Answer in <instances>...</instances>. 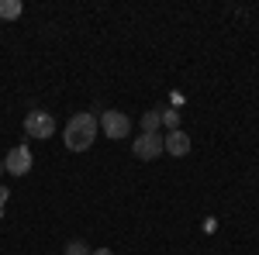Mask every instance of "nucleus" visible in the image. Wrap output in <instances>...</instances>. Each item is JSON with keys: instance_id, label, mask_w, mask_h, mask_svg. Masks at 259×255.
Instances as JSON below:
<instances>
[{"instance_id": "1", "label": "nucleus", "mask_w": 259, "mask_h": 255, "mask_svg": "<svg viewBox=\"0 0 259 255\" xmlns=\"http://www.w3.org/2000/svg\"><path fill=\"white\" fill-rule=\"evenodd\" d=\"M97 131H100L97 118H94L90 111H80V114H73V118L66 121V128H62V141H66L69 152H87V148L97 141Z\"/></svg>"}, {"instance_id": "2", "label": "nucleus", "mask_w": 259, "mask_h": 255, "mask_svg": "<svg viewBox=\"0 0 259 255\" xmlns=\"http://www.w3.org/2000/svg\"><path fill=\"white\" fill-rule=\"evenodd\" d=\"M97 124L111 141H121V138L132 135V118H128L124 111H104V114L97 118Z\"/></svg>"}, {"instance_id": "3", "label": "nucleus", "mask_w": 259, "mask_h": 255, "mask_svg": "<svg viewBox=\"0 0 259 255\" xmlns=\"http://www.w3.org/2000/svg\"><path fill=\"white\" fill-rule=\"evenodd\" d=\"M24 135L38 138V141L52 138V135H56V118H52L49 111H31V114L24 118Z\"/></svg>"}, {"instance_id": "4", "label": "nucleus", "mask_w": 259, "mask_h": 255, "mask_svg": "<svg viewBox=\"0 0 259 255\" xmlns=\"http://www.w3.org/2000/svg\"><path fill=\"white\" fill-rule=\"evenodd\" d=\"M132 152H135V159H142V162L159 159L162 152H166V148H162V135H139L132 141Z\"/></svg>"}, {"instance_id": "5", "label": "nucleus", "mask_w": 259, "mask_h": 255, "mask_svg": "<svg viewBox=\"0 0 259 255\" xmlns=\"http://www.w3.org/2000/svg\"><path fill=\"white\" fill-rule=\"evenodd\" d=\"M31 152H28V145H14L7 159H4V169L11 173V176H28V169H31Z\"/></svg>"}, {"instance_id": "6", "label": "nucleus", "mask_w": 259, "mask_h": 255, "mask_svg": "<svg viewBox=\"0 0 259 255\" xmlns=\"http://www.w3.org/2000/svg\"><path fill=\"white\" fill-rule=\"evenodd\" d=\"M162 148H166V156L183 159L187 152H190V135L177 128V131H169V135H162Z\"/></svg>"}, {"instance_id": "7", "label": "nucleus", "mask_w": 259, "mask_h": 255, "mask_svg": "<svg viewBox=\"0 0 259 255\" xmlns=\"http://www.w3.org/2000/svg\"><path fill=\"white\" fill-rule=\"evenodd\" d=\"M24 4L21 0H0V21H18Z\"/></svg>"}, {"instance_id": "8", "label": "nucleus", "mask_w": 259, "mask_h": 255, "mask_svg": "<svg viewBox=\"0 0 259 255\" xmlns=\"http://www.w3.org/2000/svg\"><path fill=\"white\" fill-rule=\"evenodd\" d=\"M159 124H162L159 107H156V111H149V114H142V135H159Z\"/></svg>"}, {"instance_id": "9", "label": "nucleus", "mask_w": 259, "mask_h": 255, "mask_svg": "<svg viewBox=\"0 0 259 255\" xmlns=\"http://www.w3.org/2000/svg\"><path fill=\"white\" fill-rule=\"evenodd\" d=\"M159 118H162V124H166L169 131L180 128V111H173V107H159Z\"/></svg>"}, {"instance_id": "10", "label": "nucleus", "mask_w": 259, "mask_h": 255, "mask_svg": "<svg viewBox=\"0 0 259 255\" xmlns=\"http://www.w3.org/2000/svg\"><path fill=\"white\" fill-rule=\"evenodd\" d=\"M62 255H94V248H90L87 241H69V245H66V252H62Z\"/></svg>"}, {"instance_id": "11", "label": "nucleus", "mask_w": 259, "mask_h": 255, "mask_svg": "<svg viewBox=\"0 0 259 255\" xmlns=\"http://www.w3.org/2000/svg\"><path fill=\"white\" fill-rule=\"evenodd\" d=\"M7 196H11V190H7V186H0V211H4V203H7Z\"/></svg>"}, {"instance_id": "12", "label": "nucleus", "mask_w": 259, "mask_h": 255, "mask_svg": "<svg viewBox=\"0 0 259 255\" xmlns=\"http://www.w3.org/2000/svg\"><path fill=\"white\" fill-rule=\"evenodd\" d=\"M94 255H114L111 248H94Z\"/></svg>"}, {"instance_id": "13", "label": "nucleus", "mask_w": 259, "mask_h": 255, "mask_svg": "<svg viewBox=\"0 0 259 255\" xmlns=\"http://www.w3.org/2000/svg\"><path fill=\"white\" fill-rule=\"evenodd\" d=\"M0 173H4V162H0Z\"/></svg>"}]
</instances>
